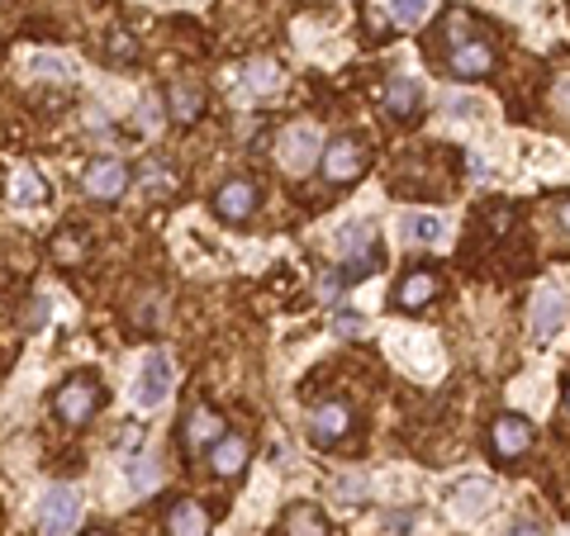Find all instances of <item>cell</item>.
Masks as SVG:
<instances>
[{
	"label": "cell",
	"mask_w": 570,
	"mask_h": 536,
	"mask_svg": "<svg viewBox=\"0 0 570 536\" xmlns=\"http://www.w3.org/2000/svg\"><path fill=\"white\" fill-rule=\"evenodd\" d=\"M76 518H82V499L72 485H53L38 499V532L44 536H72Z\"/></svg>",
	"instance_id": "5"
},
{
	"label": "cell",
	"mask_w": 570,
	"mask_h": 536,
	"mask_svg": "<svg viewBox=\"0 0 570 536\" xmlns=\"http://www.w3.org/2000/svg\"><path fill=\"white\" fill-rule=\"evenodd\" d=\"M166 395H172V357L166 351H148L134 375V403L138 409H162Z\"/></svg>",
	"instance_id": "4"
},
{
	"label": "cell",
	"mask_w": 570,
	"mask_h": 536,
	"mask_svg": "<svg viewBox=\"0 0 570 536\" xmlns=\"http://www.w3.org/2000/svg\"><path fill=\"white\" fill-rule=\"evenodd\" d=\"M485 508H490V485H461V499H457V513L461 518H481L485 513Z\"/></svg>",
	"instance_id": "22"
},
{
	"label": "cell",
	"mask_w": 570,
	"mask_h": 536,
	"mask_svg": "<svg viewBox=\"0 0 570 536\" xmlns=\"http://www.w3.org/2000/svg\"><path fill=\"white\" fill-rule=\"evenodd\" d=\"M490 441H495V451L504 461H513V456H523L533 447V423L518 413H504V417H495V427H490Z\"/></svg>",
	"instance_id": "11"
},
{
	"label": "cell",
	"mask_w": 570,
	"mask_h": 536,
	"mask_svg": "<svg viewBox=\"0 0 570 536\" xmlns=\"http://www.w3.org/2000/svg\"><path fill=\"white\" fill-rule=\"evenodd\" d=\"M566 413H570V385H566Z\"/></svg>",
	"instance_id": "30"
},
{
	"label": "cell",
	"mask_w": 570,
	"mask_h": 536,
	"mask_svg": "<svg viewBox=\"0 0 570 536\" xmlns=\"http://www.w3.org/2000/svg\"><path fill=\"white\" fill-rule=\"evenodd\" d=\"M86 536H106V532H86Z\"/></svg>",
	"instance_id": "31"
},
{
	"label": "cell",
	"mask_w": 570,
	"mask_h": 536,
	"mask_svg": "<svg viewBox=\"0 0 570 536\" xmlns=\"http://www.w3.org/2000/svg\"><path fill=\"white\" fill-rule=\"evenodd\" d=\"M347 433H352V409L347 403H319V409H309V441L319 451L338 447Z\"/></svg>",
	"instance_id": "8"
},
{
	"label": "cell",
	"mask_w": 570,
	"mask_h": 536,
	"mask_svg": "<svg viewBox=\"0 0 570 536\" xmlns=\"http://www.w3.org/2000/svg\"><path fill=\"white\" fill-rule=\"evenodd\" d=\"M314 157H323V142H319L314 128H290V134L281 138L285 172H309V166H314Z\"/></svg>",
	"instance_id": "13"
},
{
	"label": "cell",
	"mask_w": 570,
	"mask_h": 536,
	"mask_svg": "<svg viewBox=\"0 0 570 536\" xmlns=\"http://www.w3.org/2000/svg\"><path fill=\"white\" fill-rule=\"evenodd\" d=\"M181 437H186V447L190 451H210L214 441H224L228 437V427H224V417H219V409H190L186 413V427H181Z\"/></svg>",
	"instance_id": "10"
},
{
	"label": "cell",
	"mask_w": 570,
	"mask_h": 536,
	"mask_svg": "<svg viewBox=\"0 0 570 536\" xmlns=\"http://www.w3.org/2000/svg\"><path fill=\"white\" fill-rule=\"evenodd\" d=\"M447 72L461 76V82H475V76H485L490 67H495V52H490L485 38L466 34V15L461 10H451L447 15Z\"/></svg>",
	"instance_id": "1"
},
{
	"label": "cell",
	"mask_w": 570,
	"mask_h": 536,
	"mask_svg": "<svg viewBox=\"0 0 570 536\" xmlns=\"http://www.w3.org/2000/svg\"><path fill=\"white\" fill-rule=\"evenodd\" d=\"M338 252H343V281H361L381 266V242H375L371 224H347L338 233Z\"/></svg>",
	"instance_id": "3"
},
{
	"label": "cell",
	"mask_w": 570,
	"mask_h": 536,
	"mask_svg": "<svg viewBox=\"0 0 570 536\" xmlns=\"http://www.w3.org/2000/svg\"><path fill=\"white\" fill-rule=\"evenodd\" d=\"M172 104H176V114H181V120H190V114H196V90H186V86H181V90H172Z\"/></svg>",
	"instance_id": "24"
},
{
	"label": "cell",
	"mask_w": 570,
	"mask_h": 536,
	"mask_svg": "<svg viewBox=\"0 0 570 536\" xmlns=\"http://www.w3.org/2000/svg\"><path fill=\"white\" fill-rule=\"evenodd\" d=\"M319 172H323V180H333V186H347V180H357L361 172H367V148H361L357 138H347V134L323 142Z\"/></svg>",
	"instance_id": "6"
},
{
	"label": "cell",
	"mask_w": 570,
	"mask_h": 536,
	"mask_svg": "<svg viewBox=\"0 0 570 536\" xmlns=\"http://www.w3.org/2000/svg\"><path fill=\"white\" fill-rule=\"evenodd\" d=\"M285 536H329V518L314 503H295L285 513Z\"/></svg>",
	"instance_id": "19"
},
{
	"label": "cell",
	"mask_w": 570,
	"mask_h": 536,
	"mask_svg": "<svg viewBox=\"0 0 570 536\" xmlns=\"http://www.w3.org/2000/svg\"><path fill=\"white\" fill-rule=\"evenodd\" d=\"M428 10H433V0H391V20L399 24V29H413V24H423Z\"/></svg>",
	"instance_id": "21"
},
{
	"label": "cell",
	"mask_w": 570,
	"mask_h": 536,
	"mask_svg": "<svg viewBox=\"0 0 570 536\" xmlns=\"http://www.w3.org/2000/svg\"><path fill=\"white\" fill-rule=\"evenodd\" d=\"M399 238L419 247H437L447 238V224L437 214H399Z\"/></svg>",
	"instance_id": "16"
},
{
	"label": "cell",
	"mask_w": 570,
	"mask_h": 536,
	"mask_svg": "<svg viewBox=\"0 0 570 536\" xmlns=\"http://www.w3.org/2000/svg\"><path fill=\"white\" fill-rule=\"evenodd\" d=\"M385 104H391V114L409 120V114H419V104H423V86L413 82V76H395V82L385 86Z\"/></svg>",
	"instance_id": "18"
},
{
	"label": "cell",
	"mask_w": 570,
	"mask_h": 536,
	"mask_svg": "<svg viewBox=\"0 0 570 536\" xmlns=\"http://www.w3.org/2000/svg\"><path fill=\"white\" fill-rule=\"evenodd\" d=\"M561 104H566V110H570V82L561 86Z\"/></svg>",
	"instance_id": "29"
},
{
	"label": "cell",
	"mask_w": 570,
	"mask_h": 536,
	"mask_svg": "<svg viewBox=\"0 0 570 536\" xmlns=\"http://www.w3.org/2000/svg\"><path fill=\"white\" fill-rule=\"evenodd\" d=\"M433 295H437V276H433V271H409V276L399 281V290H395V304L413 313V309H423Z\"/></svg>",
	"instance_id": "17"
},
{
	"label": "cell",
	"mask_w": 570,
	"mask_h": 536,
	"mask_svg": "<svg viewBox=\"0 0 570 536\" xmlns=\"http://www.w3.org/2000/svg\"><path fill=\"white\" fill-rule=\"evenodd\" d=\"M243 86H248V96H271V90H281V67L267 58H257L243 67Z\"/></svg>",
	"instance_id": "20"
},
{
	"label": "cell",
	"mask_w": 570,
	"mask_h": 536,
	"mask_svg": "<svg viewBox=\"0 0 570 536\" xmlns=\"http://www.w3.org/2000/svg\"><path fill=\"white\" fill-rule=\"evenodd\" d=\"M509 536H542V527L533 518H523V522H513V527H509Z\"/></svg>",
	"instance_id": "26"
},
{
	"label": "cell",
	"mask_w": 570,
	"mask_h": 536,
	"mask_svg": "<svg viewBox=\"0 0 570 536\" xmlns=\"http://www.w3.org/2000/svg\"><path fill=\"white\" fill-rule=\"evenodd\" d=\"M566 328V295L552 290V285H542L537 299H533V337L537 342H547Z\"/></svg>",
	"instance_id": "12"
},
{
	"label": "cell",
	"mask_w": 570,
	"mask_h": 536,
	"mask_svg": "<svg viewBox=\"0 0 570 536\" xmlns=\"http://www.w3.org/2000/svg\"><path fill=\"white\" fill-rule=\"evenodd\" d=\"M166 536H210V518L196 499H176L166 513Z\"/></svg>",
	"instance_id": "15"
},
{
	"label": "cell",
	"mask_w": 570,
	"mask_h": 536,
	"mask_svg": "<svg viewBox=\"0 0 570 536\" xmlns=\"http://www.w3.org/2000/svg\"><path fill=\"white\" fill-rule=\"evenodd\" d=\"M134 52H138V48H128V38H124V34H114V38H110V58H114V62H128Z\"/></svg>",
	"instance_id": "25"
},
{
	"label": "cell",
	"mask_w": 570,
	"mask_h": 536,
	"mask_svg": "<svg viewBox=\"0 0 570 536\" xmlns=\"http://www.w3.org/2000/svg\"><path fill=\"white\" fill-rule=\"evenodd\" d=\"M100 403H106V385H100V375H96V371H76V375H67V381L58 385L53 413H58L67 427H86L90 417H96Z\"/></svg>",
	"instance_id": "2"
},
{
	"label": "cell",
	"mask_w": 570,
	"mask_h": 536,
	"mask_svg": "<svg viewBox=\"0 0 570 536\" xmlns=\"http://www.w3.org/2000/svg\"><path fill=\"white\" fill-rule=\"evenodd\" d=\"M128 186V166L120 162V157H100V162L86 166V195L100 204H114Z\"/></svg>",
	"instance_id": "9"
},
{
	"label": "cell",
	"mask_w": 570,
	"mask_h": 536,
	"mask_svg": "<svg viewBox=\"0 0 570 536\" xmlns=\"http://www.w3.org/2000/svg\"><path fill=\"white\" fill-rule=\"evenodd\" d=\"M205 456H210V470H214L219 479H233L243 465H248V437H233V433H228L224 441H214V447L205 451Z\"/></svg>",
	"instance_id": "14"
},
{
	"label": "cell",
	"mask_w": 570,
	"mask_h": 536,
	"mask_svg": "<svg viewBox=\"0 0 570 536\" xmlns=\"http://www.w3.org/2000/svg\"><path fill=\"white\" fill-rule=\"evenodd\" d=\"M15 200H24V204H38V200H44V186H38L34 172H20V180H15Z\"/></svg>",
	"instance_id": "23"
},
{
	"label": "cell",
	"mask_w": 570,
	"mask_h": 536,
	"mask_svg": "<svg viewBox=\"0 0 570 536\" xmlns=\"http://www.w3.org/2000/svg\"><path fill=\"white\" fill-rule=\"evenodd\" d=\"M257 204H262V186L248 180V176H233L214 190V214L224 219V224H243V219H252Z\"/></svg>",
	"instance_id": "7"
},
{
	"label": "cell",
	"mask_w": 570,
	"mask_h": 536,
	"mask_svg": "<svg viewBox=\"0 0 570 536\" xmlns=\"http://www.w3.org/2000/svg\"><path fill=\"white\" fill-rule=\"evenodd\" d=\"M338 328H343V333H361V323L352 319V313H338Z\"/></svg>",
	"instance_id": "27"
},
{
	"label": "cell",
	"mask_w": 570,
	"mask_h": 536,
	"mask_svg": "<svg viewBox=\"0 0 570 536\" xmlns=\"http://www.w3.org/2000/svg\"><path fill=\"white\" fill-rule=\"evenodd\" d=\"M561 228L570 233V200H561Z\"/></svg>",
	"instance_id": "28"
}]
</instances>
